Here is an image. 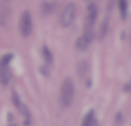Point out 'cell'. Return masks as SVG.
I'll use <instances>...</instances> for the list:
<instances>
[{
    "instance_id": "7a4b0ae2",
    "label": "cell",
    "mask_w": 131,
    "mask_h": 126,
    "mask_svg": "<svg viewBox=\"0 0 131 126\" xmlns=\"http://www.w3.org/2000/svg\"><path fill=\"white\" fill-rule=\"evenodd\" d=\"M75 15H77V7L75 3H67L61 10V15H60V23L63 27H70L75 20Z\"/></svg>"
},
{
    "instance_id": "8fae6325",
    "label": "cell",
    "mask_w": 131,
    "mask_h": 126,
    "mask_svg": "<svg viewBox=\"0 0 131 126\" xmlns=\"http://www.w3.org/2000/svg\"><path fill=\"white\" fill-rule=\"evenodd\" d=\"M43 56H45V62H47V65H51V62H53V58H51V53H50V50L47 48V47H43Z\"/></svg>"
},
{
    "instance_id": "5bb4252c",
    "label": "cell",
    "mask_w": 131,
    "mask_h": 126,
    "mask_svg": "<svg viewBox=\"0 0 131 126\" xmlns=\"http://www.w3.org/2000/svg\"><path fill=\"white\" fill-rule=\"evenodd\" d=\"M10 126H12V124H10Z\"/></svg>"
},
{
    "instance_id": "5b68a950",
    "label": "cell",
    "mask_w": 131,
    "mask_h": 126,
    "mask_svg": "<svg viewBox=\"0 0 131 126\" xmlns=\"http://www.w3.org/2000/svg\"><path fill=\"white\" fill-rule=\"evenodd\" d=\"M96 15H98V7L96 3H90L88 5V15H86V27H93L96 20Z\"/></svg>"
},
{
    "instance_id": "ba28073f",
    "label": "cell",
    "mask_w": 131,
    "mask_h": 126,
    "mask_svg": "<svg viewBox=\"0 0 131 126\" xmlns=\"http://www.w3.org/2000/svg\"><path fill=\"white\" fill-rule=\"evenodd\" d=\"M81 126H96V118H95V111H88L83 118Z\"/></svg>"
},
{
    "instance_id": "3957f363",
    "label": "cell",
    "mask_w": 131,
    "mask_h": 126,
    "mask_svg": "<svg viewBox=\"0 0 131 126\" xmlns=\"http://www.w3.org/2000/svg\"><path fill=\"white\" fill-rule=\"evenodd\" d=\"M32 30H33L32 13H30L28 10H25V12L22 13V17H20V33H22V37H30Z\"/></svg>"
},
{
    "instance_id": "4fadbf2b",
    "label": "cell",
    "mask_w": 131,
    "mask_h": 126,
    "mask_svg": "<svg viewBox=\"0 0 131 126\" xmlns=\"http://www.w3.org/2000/svg\"><path fill=\"white\" fill-rule=\"evenodd\" d=\"M10 62H12V55H5L2 60H0V66H7Z\"/></svg>"
},
{
    "instance_id": "7c38bea8",
    "label": "cell",
    "mask_w": 131,
    "mask_h": 126,
    "mask_svg": "<svg viewBox=\"0 0 131 126\" xmlns=\"http://www.w3.org/2000/svg\"><path fill=\"white\" fill-rule=\"evenodd\" d=\"M106 30H108V20H105V22L101 23V28H100V38H103V37L106 35Z\"/></svg>"
},
{
    "instance_id": "6da1fadb",
    "label": "cell",
    "mask_w": 131,
    "mask_h": 126,
    "mask_svg": "<svg viewBox=\"0 0 131 126\" xmlns=\"http://www.w3.org/2000/svg\"><path fill=\"white\" fill-rule=\"evenodd\" d=\"M75 98V85L71 78H67V80L61 83V90H60V101L63 106H70L73 103Z\"/></svg>"
},
{
    "instance_id": "277c9868",
    "label": "cell",
    "mask_w": 131,
    "mask_h": 126,
    "mask_svg": "<svg viewBox=\"0 0 131 126\" xmlns=\"http://www.w3.org/2000/svg\"><path fill=\"white\" fill-rule=\"evenodd\" d=\"M10 13H12V10H10L8 2H3V0H0V25H2V27H5L7 23H8Z\"/></svg>"
},
{
    "instance_id": "9c48e42d",
    "label": "cell",
    "mask_w": 131,
    "mask_h": 126,
    "mask_svg": "<svg viewBox=\"0 0 131 126\" xmlns=\"http://www.w3.org/2000/svg\"><path fill=\"white\" fill-rule=\"evenodd\" d=\"M118 7H119V13H121V18L126 20V12H128V2L126 0H119L118 2Z\"/></svg>"
},
{
    "instance_id": "30bf717a",
    "label": "cell",
    "mask_w": 131,
    "mask_h": 126,
    "mask_svg": "<svg viewBox=\"0 0 131 126\" xmlns=\"http://www.w3.org/2000/svg\"><path fill=\"white\" fill-rule=\"evenodd\" d=\"M77 70H78V73H80V76H85L86 71H88V63L86 62H80L78 66H77Z\"/></svg>"
},
{
    "instance_id": "52a82bcc",
    "label": "cell",
    "mask_w": 131,
    "mask_h": 126,
    "mask_svg": "<svg viewBox=\"0 0 131 126\" xmlns=\"http://www.w3.org/2000/svg\"><path fill=\"white\" fill-rule=\"evenodd\" d=\"M90 43H91V42H90V40L86 38V37H85V35H81L80 38L77 40L75 47H77V50H80V52H85V50L88 48V45H90Z\"/></svg>"
},
{
    "instance_id": "8992f818",
    "label": "cell",
    "mask_w": 131,
    "mask_h": 126,
    "mask_svg": "<svg viewBox=\"0 0 131 126\" xmlns=\"http://www.w3.org/2000/svg\"><path fill=\"white\" fill-rule=\"evenodd\" d=\"M10 80H12V71H10L8 65L0 66V81H2V85H8Z\"/></svg>"
}]
</instances>
